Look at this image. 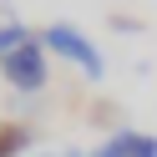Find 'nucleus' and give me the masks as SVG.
I'll list each match as a JSON object with an SVG mask.
<instances>
[{
	"mask_svg": "<svg viewBox=\"0 0 157 157\" xmlns=\"http://www.w3.org/2000/svg\"><path fill=\"white\" fill-rule=\"evenodd\" d=\"M0 76H5L15 91H25V96L41 91V86H46V46L31 36V41L15 46L10 56H0Z\"/></svg>",
	"mask_w": 157,
	"mask_h": 157,
	"instance_id": "obj_2",
	"label": "nucleus"
},
{
	"mask_svg": "<svg viewBox=\"0 0 157 157\" xmlns=\"http://www.w3.org/2000/svg\"><path fill=\"white\" fill-rule=\"evenodd\" d=\"M41 157H86L81 147H66V152H41Z\"/></svg>",
	"mask_w": 157,
	"mask_h": 157,
	"instance_id": "obj_7",
	"label": "nucleus"
},
{
	"mask_svg": "<svg viewBox=\"0 0 157 157\" xmlns=\"http://www.w3.org/2000/svg\"><path fill=\"white\" fill-rule=\"evenodd\" d=\"M122 137V157H157V137H147V132H117Z\"/></svg>",
	"mask_w": 157,
	"mask_h": 157,
	"instance_id": "obj_3",
	"label": "nucleus"
},
{
	"mask_svg": "<svg viewBox=\"0 0 157 157\" xmlns=\"http://www.w3.org/2000/svg\"><path fill=\"white\" fill-rule=\"evenodd\" d=\"M86 157H122V137H106L101 147H91Z\"/></svg>",
	"mask_w": 157,
	"mask_h": 157,
	"instance_id": "obj_6",
	"label": "nucleus"
},
{
	"mask_svg": "<svg viewBox=\"0 0 157 157\" xmlns=\"http://www.w3.org/2000/svg\"><path fill=\"white\" fill-rule=\"evenodd\" d=\"M36 41L46 46V51H56V56H66V61H76L91 81H101V71H106V61H101V51H96L91 41H86L76 25H66V21H56V25H46Z\"/></svg>",
	"mask_w": 157,
	"mask_h": 157,
	"instance_id": "obj_1",
	"label": "nucleus"
},
{
	"mask_svg": "<svg viewBox=\"0 0 157 157\" xmlns=\"http://www.w3.org/2000/svg\"><path fill=\"white\" fill-rule=\"evenodd\" d=\"M25 142H31V132H25V127H5V132H0V157L25 152Z\"/></svg>",
	"mask_w": 157,
	"mask_h": 157,
	"instance_id": "obj_5",
	"label": "nucleus"
},
{
	"mask_svg": "<svg viewBox=\"0 0 157 157\" xmlns=\"http://www.w3.org/2000/svg\"><path fill=\"white\" fill-rule=\"evenodd\" d=\"M31 36H25V25L21 21H0V56H10L15 46H25Z\"/></svg>",
	"mask_w": 157,
	"mask_h": 157,
	"instance_id": "obj_4",
	"label": "nucleus"
}]
</instances>
